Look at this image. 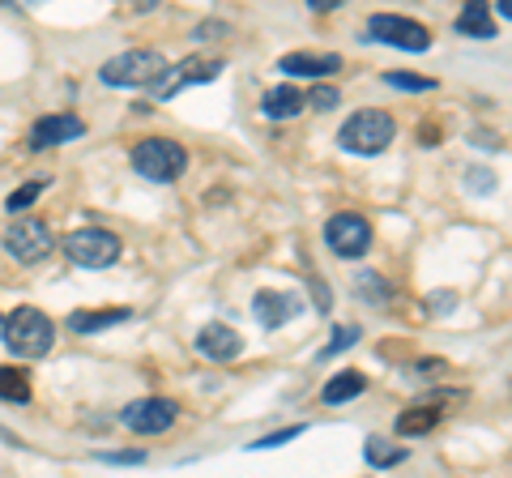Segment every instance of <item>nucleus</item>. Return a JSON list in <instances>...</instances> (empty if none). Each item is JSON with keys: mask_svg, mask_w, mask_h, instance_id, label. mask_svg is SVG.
Wrapping results in <instances>:
<instances>
[{"mask_svg": "<svg viewBox=\"0 0 512 478\" xmlns=\"http://www.w3.org/2000/svg\"><path fill=\"white\" fill-rule=\"evenodd\" d=\"M367 461H372V466H397V461H406V449H397V444L393 440H384V436H372V440H367Z\"/></svg>", "mask_w": 512, "mask_h": 478, "instance_id": "21", "label": "nucleus"}, {"mask_svg": "<svg viewBox=\"0 0 512 478\" xmlns=\"http://www.w3.org/2000/svg\"><path fill=\"white\" fill-rule=\"evenodd\" d=\"M52 231H47V222L43 218H18L13 227L5 231V252L18 265H39L52 257Z\"/></svg>", "mask_w": 512, "mask_h": 478, "instance_id": "7", "label": "nucleus"}, {"mask_svg": "<svg viewBox=\"0 0 512 478\" xmlns=\"http://www.w3.org/2000/svg\"><path fill=\"white\" fill-rule=\"evenodd\" d=\"M303 436V427H282V432H269V436H256L248 449H278V444H291Z\"/></svg>", "mask_w": 512, "mask_h": 478, "instance_id": "25", "label": "nucleus"}, {"mask_svg": "<svg viewBox=\"0 0 512 478\" xmlns=\"http://www.w3.org/2000/svg\"><path fill=\"white\" fill-rule=\"evenodd\" d=\"M384 82H389V86H397V90H410V94H419V90H436V82H431V77L406 73V69H393V73H384Z\"/></svg>", "mask_w": 512, "mask_h": 478, "instance_id": "23", "label": "nucleus"}, {"mask_svg": "<svg viewBox=\"0 0 512 478\" xmlns=\"http://www.w3.org/2000/svg\"><path fill=\"white\" fill-rule=\"evenodd\" d=\"M359 393H367V376L363 372H338L325 385V406H342V402H350V397H359Z\"/></svg>", "mask_w": 512, "mask_h": 478, "instance_id": "18", "label": "nucleus"}, {"mask_svg": "<svg viewBox=\"0 0 512 478\" xmlns=\"http://www.w3.org/2000/svg\"><path fill=\"white\" fill-rule=\"evenodd\" d=\"M325 244L333 257L359 261L363 252L372 248V227H367V218H359V214H333L325 227Z\"/></svg>", "mask_w": 512, "mask_h": 478, "instance_id": "10", "label": "nucleus"}, {"mask_svg": "<svg viewBox=\"0 0 512 478\" xmlns=\"http://www.w3.org/2000/svg\"><path fill=\"white\" fill-rule=\"evenodd\" d=\"M261 111H265L269 120H295L299 111H303V94L295 86H274V90H265Z\"/></svg>", "mask_w": 512, "mask_h": 478, "instance_id": "16", "label": "nucleus"}, {"mask_svg": "<svg viewBox=\"0 0 512 478\" xmlns=\"http://www.w3.org/2000/svg\"><path fill=\"white\" fill-rule=\"evenodd\" d=\"M86 133V124L69 116V111H60V116H43L35 120V129H30V146L35 150H47V146H64V141H77Z\"/></svg>", "mask_w": 512, "mask_h": 478, "instance_id": "13", "label": "nucleus"}, {"mask_svg": "<svg viewBox=\"0 0 512 478\" xmlns=\"http://www.w3.org/2000/svg\"><path fill=\"white\" fill-rule=\"evenodd\" d=\"M0 338L9 342V350H13L18 359H30V363H35V359H43L47 350L56 346V325L47 321L39 308H30V304H26V308H18V312H9V316H5V333H0Z\"/></svg>", "mask_w": 512, "mask_h": 478, "instance_id": "1", "label": "nucleus"}, {"mask_svg": "<svg viewBox=\"0 0 512 478\" xmlns=\"http://www.w3.org/2000/svg\"><path fill=\"white\" fill-rule=\"evenodd\" d=\"M0 402H30V376L22 368H0Z\"/></svg>", "mask_w": 512, "mask_h": 478, "instance_id": "20", "label": "nucleus"}, {"mask_svg": "<svg viewBox=\"0 0 512 478\" xmlns=\"http://www.w3.org/2000/svg\"><path fill=\"white\" fill-rule=\"evenodd\" d=\"M0 333H5V316H0Z\"/></svg>", "mask_w": 512, "mask_h": 478, "instance_id": "30", "label": "nucleus"}, {"mask_svg": "<svg viewBox=\"0 0 512 478\" xmlns=\"http://www.w3.org/2000/svg\"><path fill=\"white\" fill-rule=\"evenodd\" d=\"M184 167H188V150L171 137H146L133 146V171L154 184H171Z\"/></svg>", "mask_w": 512, "mask_h": 478, "instance_id": "2", "label": "nucleus"}, {"mask_svg": "<svg viewBox=\"0 0 512 478\" xmlns=\"http://www.w3.org/2000/svg\"><path fill=\"white\" fill-rule=\"evenodd\" d=\"M47 188V180H30V184H22L18 193H9V201H5V210L9 214H18V210H30V205L39 201V193Z\"/></svg>", "mask_w": 512, "mask_h": 478, "instance_id": "22", "label": "nucleus"}, {"mask_svg": "<svg viewBox=\"0 0 512 478\" xmlns=\"http://www.w3.org/2000/svg\"><path fill=\"white\" fill-rule=\"evenodd\" d=\"M367 35L376 43L402 47V52H427L431 47V30L414 18H402V13H376V18L367 22Z\"/></svg>", "mask_w": 512, "mask_h": 478, "instance_id": "8", "label": "nucleus"}, {"mask_svg": "<svg viewBox=\"0 0 512 478\" xmlns=\"http://www.w3.org/2000/svg\"><path fill=\"white\" fill-rule=\"evenodd\" d=\"M278 69L282 73H291V77H329V73H338L342 69V56H333V52H291V56H282L278 60Z\"/></svg>", "mask_w": 512, "mask_h": 478, "instance_id": "14", "label": "nucleus"}, {"mask_svg": "<svg viewBox=\"0 0 512 478\" xmlns=\"http://www.w3.org/2000/svg\"><path fill=\"white\" fill-rule=\"evenodd\" d=\"M312 295H316V304H320V308H329V304H333L329 286H320V282H312Z\"/></svg>", "mask_w": 512, "mask_h": 478, "instance_id": "27", "label": "nucleus"}, {"mask_svg": "<svg viewBox=\"0 0 512 478\" xmlns=\"http://www.w3.org/2000/svg\"><path fill=\"white\" fill-rule=\"evenodd\" d=\"M303 103H312V107H320V111H329V107H338V103H342V90H338V86H316Z\"/></svg>", "mask_w": 512, "mask_h": 478, "instance_id": "26", "label": "nucleus"}, {"mask_svg": "<svg viewBox=\"0 0 512 478\" xmlns=\"http://www.w3.org/2000/svg\"><path fill=\"white\" fill-rule=\"evenodd\" d=\"M359 342V325H342V329H333V342L320 350V359H329V355H342V350H350Z\"/></svg>", "mask_w": 512, "mask_h": 478, "instance_id": "24", "label": "nucleus"}, {"mask_svg": "<svg viewBox=\"0 0 512 478\" xmlns=\"http://www.w3.org/2000/svg\"><path fill=\"white\" fill-rule=\"evenodd\" d=\"M218 73H222V60H214V56H188V60H180V65H171V69L158 73V82L150 90H154V99H171V94H180L184 86L214 82Z\"/></svg>", "mask_w": 512, "mask_h": 478, "instance_id": "9", "label": "nucleus"}, {"mask_svg": "<svg viewBox=\"0 0 512 478\" xmlns=\"http://www.w3.org/2000/svg\"><path fill=\"white\" fill-rule=\"evenodd\" d=\"M308 5H312L316 13H325V9H338V5H342V0H308Z\"/></svg>", "mask_w": 512, "mask_h": 478, "instance_id": "29", "label": "nucleus"}, {"mask_svg": "<svg viewBox=\"0 0 512 478\" xmlns=\"http://www.w3.org/2000/svg\"><path fill=\"white\" fill-rule=\"evenodd\" d=\"M299 308H303V299L295 291H256L252 295V316L265 329H282L291 316H299Z\"/></svg>", "mask_w": 512, "mask_h": 478, "instance_id": "11", "label": "nucleus"}, {"mask_svg": "<svg viewBox=\"0 0 512 478\" xmlns=\"http://www.w3.org/2000/svg\"><path fill=\"white\" fill-rule=\"evenodd\" d=\"M436 423H440L436 406H410L402 419H397V436H427Z\"/></svg>", "mask_w": 512, "mask_h": 478, "instance_id": "19", "label": "nucleus"}, {"mask_svg": "<svg viewBox=\"0 0 512 478\" xmlns=\"http://www.w3.org/2000/svg\"><path fill=\"white\" fill-rule=\"evenodd\" d=\"M453 26H457V35H466V39H495V18L487 5H466Z\"/></svg>", "mask_w": 512, "mask_h": 478, "instance_id": "17", "label": "nucleus"}, {"mask_svg": "<svg viewBox=\"0 0 512 478\" xmlns=\"http://www.w3.org/2000/svg\"><path fill=\"white\" fill-rule=\"evenodd\" d=\"M64 252H69V261L82 265V269H107V265L120 261L124 244H120V235H111L107 227H86V231H73L64 239Z\"/></svg>", "mask_w": 512, "mask_h": 478, "instance_id": "5", "label": "nucleus"}, {"mask_svg": "<svg viewBox=\"0 0 512 478\" xmlns=\"http://www.w3.org/2000/svg\"><path fill=\"white\" fill-rule=\"evenodd\" d=\"M163 69H167L163 52H154V47H133V52L111 56L99 69V77L107 86H154Z\"/></svg>", "mask_w": 512, "mask_h": 478, "instance_id": "4", "label": "nucleus"}, {"mask_svg": "<svg viewBox=\"0 0 512 478\" xmlns=\"http://www.w3.org/2000/svg\"><path fill=\"white\" fill-rule=\"evenodd\" d=\"M103 461H146V453H107Z\"/></svg>", "mask_w": 512, "mask_h": 478, "instance_id": "28", "label": "nucleus"}, {"mask_svg": "<svg viewBox=\"0 0 512 478\" xmlns=\"http://www.w3.org/2000/svg\"><path fill=\"white\" fill-rule=\"evenodd\" d=\"M393 137H397V124L389 111H355L338 133L346 154H380V150H389Z\"/></svg>", "mask_w": 512, "mask_h": 478, "instance_id": "3", "label": "nucleus"}, {"mask_svg": "<svg viewBox=\"0 0 512 478\" xmlns=\"http://www.w3.org/2000/svg\"><path fill=\"white\" fill-rule=\"evenodd\" d=\"M175 419H180V402L171 397H137L120 410V423L137 436H163L175 427Z\"/></svg>", "mask_w": 512, "mask_h": 478, "instance_id": "6", "label": "nucleus"}, {"mask_svg": "<svg viewBox=\"0 0 512 478\" xmlns=\"http://www.w3.org/2000/svg\"><path fill=\"white\" fill-rule=\"evenodd\" d=\"M133 308H94V312H73L69 316V329L73 333H103L111 325H124Z\"/></svg>", "mask_w": 512, "mask_h": 478, "instance_id": "15", "label": "nucleus"}, {"mask_svg": "<svg viewBox=\"0 0 512 478\" xmlns=\"http://www.w3.org/2000/svg\"><path fill=\"white\" fill-rule=\"evenodd\" d=\"M197 350L205 359H214V363H231V359L244 355V338H239V329L214 321V325H205L197 333Z\"/></svg>", "mask_w": 512, "mask_h": 478, "instance_id": "12", "label": "nucleus"}]
</instances>
